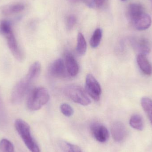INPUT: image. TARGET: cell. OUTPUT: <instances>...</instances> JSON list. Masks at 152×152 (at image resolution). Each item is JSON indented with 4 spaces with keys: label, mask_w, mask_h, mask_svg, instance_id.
<instances>
[{
    "label": "cell",
    "mask_w": 152,
    "mask_h": 152,
    "mask_svg": "<svg viewBox=\"0 0 152 152\" xmlns=\"http://www.w3.org/2000/svg\"><path fill=\"white\" fill-rule=\"evenodd\" d=\"M41 64L38 61L34 62L29 68L27 75L14 87L11 95V101L13 104L20 103L29 91L33 82L40 75Z\"/></svg>",
    "instance_id": "cell-1"
},
{
    "label": "cell",
    "mask_w": 152,
    "mask_h": 152,
    "mask_svg": "<svg viewBox=\"0 0 152 152\" xmlns=\"http://www.w3.org/2000/svg\"><path fill=\"white\" fill-rule=\"evenodd\" d=\"M49 99L50 94L47 89L42 87L35 88L29 92L27 106L30 110H38L48 102Z\"/></svg>",
    "instance_id": "cell-2"
},
{
    "label": "cell",
    "mask_w": 152,
    "mask_h": 152,
    "mask_svg": "<svg viewBox=\"0 0 152 152\" xmlns=\"http://www.w3.org/2000/svg\"><path fill=\"white\" fill-rule=\"evenodd\" d=\"M15 126L28 149L31 152H40L38 145L32 136L28 124L23 120L18 119L15 121Z\"/></svg>",
    "instance_id": "cell-3"
},
{
    "label": "cell",
    "mask_w": 152,
    "mask_h": 152,
    "mask_svg": "<svg viewBox=\"0 0 152 152\" xmlns=\"http://www.w3.org/2000/svg\"><path fill=\"white\" fill-rule=\"evenodd\" d=\"M64 93L71 100L82 105H88L91 103L88 94L86 91L78 85L72 84L65 88Z\"/></svg>",
    "instance_id": "cell-4"
},
{
    "label": "cell",
    "mask_w": 152,
    "mask_h": 152,
    "mask_svg": "<svg viewBox=\"0 0 152 152\" xmlns=\"http://www.w3.org/2000/svg\"><path fill=\"white\" fill-rule=\"evenodd\" d=\"M7 41L8 47L14 57L19 61H22L24 58V54L18 44L12 28L8 29L2 33Z\"/></svg>",
    "instance_id": "cell-5"
},
{
    "label": "cell",
    "mask_w": 152,
    "mask_h": 152,
    "mask_svg": "<svg viewBox=\"0 0 152 152\" xmlns=\"http://www.w3.org/2000/svg\"><path fill=\"white\" fill-rule=\"evenodd\" d=\"M86 90L92 99L96 102L100 100L102 94V88L99 82L93 75L88 74L86 77Z\"/></svg>",
    "instance_id": "cell-6"
},
{
    "label": "cell",
    "mask_w": 152,
    "mask_h": 152,
    "mask_svg": "<svg viewBox=\"0 0 152 152\" xmlns=\"http://www.w3.org/2000/svg\"><path fill=\"white\" fill-rule=\"evenodd\" d=\"M91 132L94 137L99 142H107L110 137L109 131L106 127L99 123H95L91 126Z\"/></svg>",
    "instance_id": "cell-7"
},
{
    "label": "cell",
    "mask_w": 152,
    "mask_h": 152,
    "mask_svg": "<svg viewBox=\"0 0 152 152\" xmlns=\"http://www.w3.org/2000/svg\"><path fill=\"white\" fill-rule=\"evenodd\" d=\"M130 22L136 29L143 31L150 27L152 24V20L151 16L145 12Z\"/></svg>",
    "instance_id": "cell-8"
},
{
    "label": "cell",
    "mask_w": 152,
    "mask_h": 152,
    "mask_svg": "<svg viewBox=\"0 0 152 152\" xmlns=\"http://www.w3.org/2000/svg\"><path fill=\"white\" fill-rule=\"evenodd\" d=\"M66 71L65 61L61 58L54 61L49 68L50 74L56 77L62 78L66 77Z\"/></svg>",
    "instance_id": "cell-9"
},
{
    "label": "cell",
    "mask_w": 152,
    "mask_h": 152,
    "mask_svg": "<svg viewBox=\"0 0 152 152\" xmlns=\"http://www.w3.org/2000/svg\"><path fill=\"white\" fill-rule=\"evenodd\" d=\"M112 136L114 141L121 142L126 138L127 134L126 128L123 123L120 121L114 122L111 127Z\"/></svg>",
    "instance_id": "cell-10"
},
{
    "label": "cell",
    "mask_w": 152,
    "mask_h": 152,
    "mask_svg": "<svg viewBox=\"0 0 152 152\" xmlns=\"http://www.w3.org/2000/svg\"><path fill=\"white\" fill-rule=\"evenodd\" d=\"M131 45L135 50L139 53L138 54H148L151 51L150 43L144 38H133L130 40Z\"/></svg>",
    "instance_id": "cell-11"
},
{
    "label": "cell",
    "mask_w": 152,
    "mask_h": 152,
    "mask_svg": "<svg viewBox=\"0 0 152 152\" xmlns=\"http://www.w3.org/2000/svg\"><path fill=\"white\" fill-rule=\"evenodd\" d=\"M65 65L67 72L71 77H75L78 74L79 68L78 64L72 54L66 53L65 55Z\"/></svg>",
    "instance_id": "cell-12"
},
{
    "label": "cell",
    "mask_w": 152,
    "mask_h": 152,
    "mask_svg": "<svg viewBox=\"0 0 152 152\" xmlns=\"http://www.w3.org/2000/svg\"><path fill=\"white\" fill-rule=\"evenodd\" d=\"M137 61L139 68L144 75L150 76L152 74V66L145 54L140 53L137 55Z\"/></svg>",
    "instance_id": "cell-13"
},
{
    "label": "cell",
    "mask_w": 152,
    "mask_h": 152,
    "mask_svg": "<svg viewBox=\"0 0 152 152\" xmlns=\"http://www.w3.org/2000/svg\"><path fill=\"white\" fill-rule=\"evenodd\" d=\"M143 6L139 3H132L129 5L127 10V16L131 21L137 16L145 12Z\"/></svg>",
    "instance_id": "cell-14"
},
{
    "label": "cell",
    "mask_w": 152,
    "mask_h": 152,
    "mask_svg": "<svg viewBox=\"0 0 152 152\" xmlns=\"http://www.w3.org/2000/svg\"><path fill=\"white\" fill-rule=\"evenodd\" d=\"M25 9V5L22 3H16L7 5L2 10L3 14L6 16L21 12Z\"/></svg>",
    "instance_id": "cell-15"
},
{
    "label": "cell",
    "mask_w": 152,
    "mask_h": 152,
    "mask_svg": "<svg viewBox=\"0 0 152 152\" xmlns=\"http://www.w3.org/2000/svg\"><path fill=\"white\" fill-rule=\"evenodd\" d=\"M129 125L134 129L142 131L144 128V122L141 115L134 114L132 115L129 120Z\"/></svg>",
    "instance_id": "cell-16"
},
{
    "label": "cell",
    "mask_w": 152,
    "mask_h": 152,
    "mask_svg": "<svg viewBox=\"0 0 152 152\" xmlns=\"http://www.w3.org/2000/svg\"><path fill=\"white\" fill-rule=\"evenodd\" d=\"M87 50V43L86 39L82 33L78 34L76 51L80 55H84Z\"/></svg>",
    "instance_id": "cell-17"
},
{
    "label": "cell",
    "mask_w": 152,
    "mask_h": 152,
    "mask_svg": "<svg viewBox=\"0 0 152 152\" xmlns=\"http://www.w3.org/2000/svg\"><path fill=\"white\" fill-rule=\"evenodd\" d=\"M141 104L144 111L147 114L152 125V100L147 97H143L141 100Z\"/></svg>",
    "instance_id": "cell-18"
},
{
    "label": "cell",
    "mask_w": 152,
    "mask_h": 152,
    "mask_svg": "<svg viewBox=\"0 0 152 152\" xmlns=\"http://www.w3.org/2000/svg\"><path fill=\"white\" fill-rule=\"evenodd\" d=\"M102 37V31L100 28H96L90 41V45L93 48H96L98 47L101 42Z\"/></svg>",
    "instance_id": "cell-19"
},
{
    "label": "cell",
    "mask_w": 152,
    "mask_h": 152,
    "mask_svg": "<svg viewBox=\"0 0 152 152\" xmlns=\"http://www.w3.org/2000/svg\"><path fill=\"white\" fill-rule=\"evenodd\" d=\"M0 152H15L13 144L7 139H2L0 141Z\"/></svg>",
    "instance_id": "cell-20"
},
{
    "label": "cell",
    "mask_w": 152,
    "mask_h": 152,
    "mask_svg": "<svg viewBox=\"0 0 152 152\" xmlns=\"http://www.w3.org/2000/svg\"><path fill=\"white\" fill-rule=\"evenodd\" d=\"M60 110L63 115L66 117L72 116L74 113V109L69 104L66 103L62 104L60 106Z\"/></svg>",
    "instance_id": "cell-21"
},
{
    "label": "cell",
    "mask_w": 152,
    "mask_h": 152,
    "mask_svg": "<svg viewBox=\"0 0 152 152\" xmlns=\"http://www.w3.org/2000/svg\"><path fill=\"white\" fill-rule=\"evenodd\" d=\"M6 119V114L5 107L0 96V124L4 123Z\"/></svg>",
    "instance_id": "cell-22"
},
{
    "label": "cell",
    "mask_w": 152,
    "mask_h": 152,
    "mask_svg": "<svg viewBox=\"0 0 152 152\" xmlns=\"http://www.w3.org/2000/svg\"><path fill=\"white\" fill-rule=\"evenodd\" d=\"M77 22V18L74 15H70L68 17L66 20V28L68 30H70L73 29L75 26Z\"/></svg>",
    "instance_id": "cell-23"
},
{
    "label": "cell",
    "mask_w": 152,
    "mask_h": 152,
    "mask_svg": "<svg viewBox=\"0 0 152 152\" xmlns=\"http://www.w3.org/2000/svg\"><path fill=\"white\" fill-rule=\"evenodd\" d=\"M66 144L67 147V152H82L80 147L77 145L69 143H66Z\"/></svg>",
    "instance_id": "cell-24"
},
{
    "label": "cell",
    "mask_w": 152,
    "mask_h": 152,
    "mask_svg": "<svg viewBox=\"0 0 152 152\" xmlns=\"http://www.w3.org/2000/svg\"><path fill=\"white\" fill-rule=\"evenodd\" d=\"M94 1L95 5L97 7H100L104 4L105 0H94Z\"/></svg>",
    "instance_id": "cell-25"
},
{
    "label": "cell",
    "mask_w": 152,
    "mask_h": 152,
    "mask_svg": "<svg viewBox=\"0 0 152 152\" xmlns=\"http://www.w3.org/2000/svg\"><path fill=\"white\" fill-rule=\"evenodd\" d=\"M71 1L73 2H77L83 1L84 2L86 3L88 5L91 6L92 5V3L90 2L89 0H70Z\"/></svg>",
    "instance_id": "cell-26"
},
{
    "label": "cell",
    "mask_w": 152,
    "mask_h": 152,
    "mask_svg": "<svg viewBox=\"0 0 152 152\" xmlns=\"http://www.w3.org/2000/svg\"><path fill=\"white\" fill-rule=\"evenodd\" d=\"M121 1H127V0H121Z\"/></svg>",
    "instance_id": "cell-27"
},
{
    "label": "cell",
    "mask_w": 152,
    "mask_h": 152,
    "mask_svg": "<svg viewBox=\"0 0 152 152\" xmlns=\"http://www.w3.org/2000/svg\"><path fill=\"white\" fill-rule=\"evenodd\" d=\"M150 1H151V2L152 4V0H150Z\"/></svg>",
    "instance_id": "cell-28"
}]
</instances>
